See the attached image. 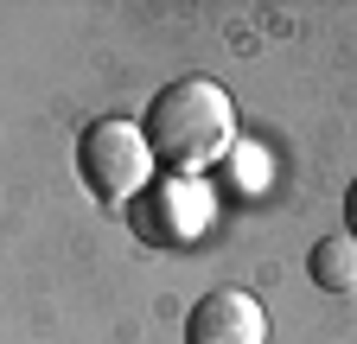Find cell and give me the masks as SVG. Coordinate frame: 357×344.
Listing matches in <instances>:
<instances>
[{
	"label": "cell",
	"mask_w": 357,
	"mask_h": 344,
	"mask_svg": "<svg viewBox=\"0 0 357 344\" xmlns=\"http://www.w3.org/2000/svg\"><path fill=\"white\" fill-rule=\"evenodd\" d=\"M141 134L166 172H211L236 141V102L211 77H172L147 102Z\"/></svg>",
	"instance_id": "obj_1"
},
{
	"label": "cell",
	"mask_w": 357,
	"mask_h": 344,
	"mask_svg": "<svg viewBox=\"0 0 357 344\" xmlns=\"http://www.w3.org/2000/svg\"><path fill=\"white\" fill-rule=\"evenodd\" d=\"M153 147L147 134L134 121H96V127H83V141H77V172H83V185L96 191L102 204H128L134 191H147L153 179Z\"/></svg>",
	"instance_id": "obj_2"
},
{
	"label": "cell",
	"mask_w": 357,
	"mask_h": 344,
	"mask_svg": "<svg viewBox=\"0 0 357 344\" xmlns=\"http://www.w3.org/2000/svg\"><path fill=\"white\" fill-rule=\"evenodd\" d=\"M185 344H268V313L261 299L243 287H217L204 293L192 319H185Z\"/></svg>",
	"instance_id": "obj_3"
},
{
	"label": "cell",
	"mask_w": 357,
	"mask_h": 344,
	"mask_svg": "<svg viewBox=\"0 0 357 344\" xmlns=\"http://www.w3.org/2000/svg\"><path fill=\"white\" fill-rule=\"evenodd\" d=\"M312 281H319L326 293H351L357 287V236L351 230L312 242Z\"/></svg>",
	"instance_id": "obj_4"
},
{
	"label": "cell",
	"mask_w": 357,
	"mask_h": 344,
	"mask_svg": "<svg viewBox=\"0 0 357 344\" xmlns=\"http://www.w3.org/2000/svg\"><path fill=\"white\" fill-rule=\"evenodd\" d=\"M344 224H351V236H357V185L344 191Z\"/></svg>",
	"instance_id": "obj_5"
}]
</instances>
